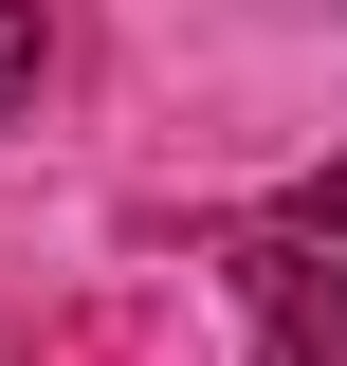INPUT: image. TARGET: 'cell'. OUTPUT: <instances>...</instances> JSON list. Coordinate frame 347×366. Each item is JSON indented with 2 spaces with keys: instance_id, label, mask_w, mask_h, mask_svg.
Masks as SVG:
<instances>
[{
  "instance_id": "1",
  "label": "cell",
  "mask_w": 347,
  "mask_h": 366,
  "mask_svg": "<svg viewBox=\"0 0 347 366\" xmlns=\"http://www.w3.org/2000/svg\"><path fill=\"white\" fill-rule=\"evenodd\" d=\"M219 293L256 312V366H347V293H329V257H293L274 220L219 238Z\"/></svg>"
},
{
  "instance_id": "2",
  "label": "cell",
  "mask_w": 347,
  "mask_h": 366,
  "mask_svg": "<svg viewBox=\"0 0 347 366\" xmlns=\"http://www.w3.org/2000/svg\"><path fill=\"white\" fill-rule=\"evenodd\" d=\"M274 238H293V257H329V293H347V147L293 183V202H274Z\"/></svg>"
},
{
  "instance_id": "3",
  "label": "cell",
  "mask_w": 347,
  "mask_h": 366,
  "mask_svg": "<svg viewBox=\"0 0 347 366\" xmlns=\"http://www.w3.org/2000/svg\"><path fill=\"white\" fill-rule=\"evenodd\" d=\"M37 55H55V37H37V0H0V110H37Z\"/></svg>"
},
{
  "instance_id": "4",
  "label": "cell",
  "mask_w": 347,
  "mask_h": 366,
  "mask_svg": "<svg viewBox=\"0 0 347 366\" xmlns=\"http://www.w3.org/2000/svg\"><path fill=\"white\" fill-rule=\"evenodd\" d=\"M0 366H37V348H0Z\"/></svg>"
}]
</instances>
